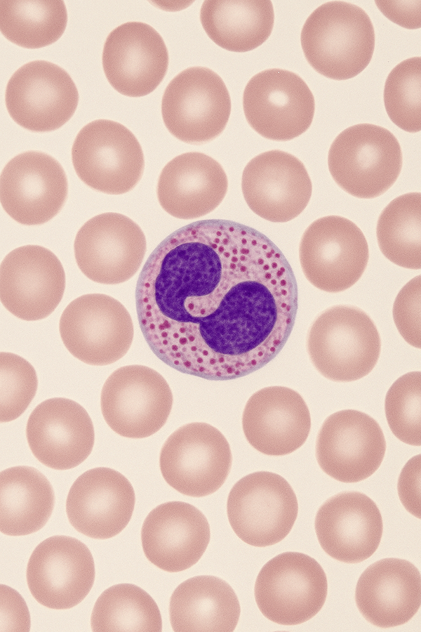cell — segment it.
<instances>
[{
  "mask_svg": "<svg viewBox=\"0 0 421 632\" xmlns=\"http://www.w3.org/2000/svg\"><path fill=\"white\" fill-rule=\"evenodd\" d=\"M321 547L329 556L345 563H359L377 549L383 532L375 503L359 492H342L326 500L314 521Z\"/></svg>",
  "mask_w": 421,
  "mask_h": 632,
  "instance_id": "cell-24",
  "label": "cell"
},
{
  "mask_svg": "<svg viewBox=\"0 0 421 632\" xmlns=\"http://www.w3.org/2000/svg\"><path fill=\"white\" fill-rule=\"evenodd\" d=\"M55 494L47 478L27 466L6 468L0 473V531L25 536L41 529L49 520Z\"/></svg>",
  "mask_w": 421,
  "mask_h": 632,
  "instance_id": "cell-30",
  "label": "cell"
},
{
  "mask_svg": "<svg viewBox=\"0 0 421 632\" xmlns=\"http://www.w3.org/2000/svg\"><path fill=\"white\" fill-rule=\"evenodd\" d=\"M378 9L389 20L409 29L421 26L420 4L419 1H375Z\"/></svg>",
  "mask_w": 421,
  "mask_h": 632,
  "instance_id": "cell-41",
  "label": "cell"
},
{
  "mask_svg": "<svg viewBox=\"0 0 421 632\" xmlns=\"http://www.w3.org/2000/svg\"><path fill=\"white\" fill-rule=\"evenodd\" d=\"M302 272L315 287L338 293L352 287L369 258L367 240L352 220L340 216L316 219L304 232L299 248Z\"/></svg>",
  "mask_w": 421,
  "mask_h": 632,
  "instance_id": "cell-12",
  "label": "cell"
},
{
  "mask_svg": "<svg viewBox=\"0 0 421 632\" xmlns=\"http://www.w3.org/2000/svg\"><path fill=\"white\" fill-rule=\"evenodd\" d=\"M229 522L236 536L255 547L282 541L298 513L296 495L282 476L269 471L250 473L237 481L227 501Z\"/></svg>",
  "mask_w": 421,
  "mask_h": 632,
  "instance_id": "cell-7",
  "label": "cell"
},
{
  "mask_svg": "<svg viewBox=\"0 0 421 632\" xmlns=\"http://www.w3.org/2000/svg\"><path fill=\"white\" fill-rule=\"evenodd\" d=\"M241 190L248 207L274 223H286L306 208L312 193L303 163L290 153L272 150L253 158L245 166Z\"/></svg>",
  "mask_w": 421,
  "mask_h": 632,
  "instance_id": "cell-20",
  "label": "cell"
},
{
  "mask_svg": "<svg viewBox=\"0 0 421 632\" xmlns=\"http://www.w3.org/2000/svg\"><path fill=\"white\" fill-rule=\"evenodd\" d=\"M421 195L409 192L391 201L381 212L376 236L382 254L405 268H421Z\"/></svg>",
  "mask_w": 421,
  "mask_h": 632,
  "instance_id": "cell-34",
  "label": "cell"
},
{
  "mask_svg": "<svg viewBox=\"0 0 421 632\" xmlns=\"http://www.w3.org/2000/svg\"><path fill=\"white\" fill-rule=\"evenodd\" d=\"M65 289L62 265L44 246L18 247L1 263V303L22 320L36 321L49 316L61 301Z\"/></svg>",
  "mask_w": 421,
  "mask_h": 632,
  "instance_id": "cell-19",
  "label": "cell"
},
{
  "mask_svg": "<svg viewBox=\"0 0 421 632\" xmlns=\"http://www.w3.org/2000/svg\"><path fill=\"white\" fill-rule=\"evenodd\" d=\"M421 373L410 371L389 388L385 400L387 421L393 434L413 446L421 445Z\"/></svg>",
  "mask_w": 421,
  "mask_h": 632,
  "instance_id": "cell-36",
  "label": "cell"
},
{
  "mask_svg": "<svg viewBox=\"0 0 421 632\" xmlns=\"http://www.w3.org/2000/svg\"><path fill=\"white\" fill-rule=\"evenodd\" d=\"M243 108L248 123L261 136L287 141L309 128L315 101L298 74L273 68L256 74L248 81L243 94Z\"/></svg>",
  "mask_w": 421,
  "mask_h": 632,
  "instance_id": "cell-13",
  "label": "cell"
},
{
  "mask_svg": "<svg viewBox=\"0 0 421 632\" xmlns=\"http://www.w3.org/2000/svg\"><path fill=\"white\" fill-rule=\"evenodd\" d=\"M173 394L166 379L147 366L121 367L105 381L100 407L105 422L118 435L133 439L147 437L166 423Z\"/></svg>",
  "mask_w": 421,
  "mask_h": 632,
  "instance_id": "cell-11",
  "label": "cell"
},
{
  "mask_svg": "<svg viewBox=\"0 0 421 632\" xmlns=\"http://www.w3.org/2000/svg\"><path fill=\"white\" fill-rule=\"evenodd\" d=\"M0 605L1 632L29 631V612L25 600L17 591L1 584Z\"/></svg>",
  "mask_w": 421,
  "mask_h": 632,
  "instance_id": "cell-39",
  "label": "cell"
},
{
  "mask_svg": "<svg viewBox=\"0 0 421 632\" xmlns=\"http://www.w3.org/2000/svg\"><path fill=\"white\" fill-rule=\"evenodd\" d=\"M200 20L209 38L232 52H247L270 36L274 21L271 1H205Z\"/></svg>",
  "mask_w": 421,
  "mask_h": 632,
  "instance_id": "cell-31",
  "label": "cell"
},
{
  "mask_svg": "<svg viewBox=\"0 0 421 632\" xmlns=\"http://www.w3.org/2000/svg\"><path fill=\"white\" fill-rule=\"evenodd\" d=\"M242 428L247 441L257 451L268 456H284L306 442L311 416L300 393L284 386H269L248 400Z\"/></svg>",
  "mask_w": 421,
  "mask_h": 632,
  "instance_id": "cell-26",
  "label": "cell"
},
{
  "mask_svg": "<svg viewBox=\"0 0 421 632\" xmlns=\"http://www.w3.org/2000/svg\"><path fill=\"white\" fill-rule=\"evenodd\" d=\"M210 539L208 522L194 506L183 501L161 503L147 515L141 529L143 552L147 560L168 572L194 565Z\"/></svg>",
  "mask_w": 421,
  "mask_h": 632,
  "instance_id": "cell-25",
  "label": "cell"
},
{
  "mask_svg": "<svg viewBox=\"0 0 421 632\" xmlns=\"http://www.w3.org/2000/svg\"><path fill=\"white\" fill-rule=\"evenodd\" d=\"M68 194L65 170L53 157L27 151L12 158L0 177V202L16 222L44 224L62 208Z\"/></svg>",
  "mask_w": 421,
  "mask_h": 632,
  "instance_id": "cell-18",
  "label": "cell"
},
{
  "mask_svg": "<svg viewBox=\"0 0 421 632\" xmlns=\"http://www.w3.org/2000/svg\"><path fill=\"white\" fill-rule=\"evenodd\" d=\"M328 166L334 181L348 194L360 199L375 198L386 192L400 175L401 145L384 127L356 124L333 140Z\"/></svg>",
  "mask_w": 421,
  "mask_h": 632,
  "instance_id": "cell-4",
  "label": "cell"
},
{
  "mask_svg": "<svg viewBox=\"0 0 421 632\" xmlns=\"http://www.w3.org/2000/svg\"><path fill=\"white\" fill-rule=\"evenodd\" d=\"M328 593L326 573L313 558L285 552L265 563L255 580L254 593L261 613L281 625L306 622L323 607Z\"/></svg>",
  "mask_w": 421,
  "mask_h": 632,
  "instance_id": "cell-6",
  "label": "cell"
},
{
  "mask_svg": "<svg viewBox=\"0 0 421 632\" xmlns=\"http://www.w3.org/2000/svg\"><path fill=\"white\" fill-rule=\"evenodd\" d=\"M420 275L407 282L397 294L392 309L394 324L403 339L420 349Z\"/></svg>",
  "mask_w": 421,
  "mask_h": 632,
  "instance_id": "cell-38",
  "label": "cell"
},
{
  "mask_svg": "<svg viewBox=\"0 0 421 632\" xmlns=\"http://www.w3.org/2000/svg\"><path fill=\"white\" fill-rule=\"evenodd\" d=\"M228 180L222 166L201 152H186L162 169L156 195L164 211L180 219L197 218L213 211L225 198Z\"/></svg>",
  "mask_w": 421,
  "mask_h": 632,
  "instance_id": "cell-28",
  "label": "cell"
},
{
  "mask_svg": "<svg viewBox=\"0 0 421 632\" xmlns=\"http://www.w3.org/2000/svg\"><path fill=\"white\" fill-rule=\"evenodd\" d=\"M421 58H410L394 67L386 79L384 103L391 121L409 133L421 129Z\"/></svg>",
  "mask_w": 421,
  "mask_h": 632,
  "instance_id": "cell-35",
  "label": "cell"
},
{
  "mask_svg": "<svg viewBox=\"0 0 421 632\" xmlns=\"http://www.w3.org/2000/svg\"><path fill=\"white\" fill-rule=\"evenodd\" d=\"M135 503L133 487L123 475L110 468L97 467L74 482L66 500V513L79 532L107 539L127 526Z\"/></svg>",
  "mask_w": 421,
  "mask_h": 632,
  "instance_id": "cell-23",
  "label": "cell"
},
{
  "mask_svg": "<svg viewBox=\"0 0 421 632\" xmlns=\"http://www.w3.org/2000/svg\"><path fill=\"white\" fill-rule=\"evenodd\" d=\"M26 437L39 462L55 470H68L90 455L95 433L93 421L81 404L68 398L53 397L32 412Z\"/></svg>",
  "mask_w": 421,
  "mask_h": 632,
  "instance_id": "cell-22",
  "label": "cell"
},
{
  "mask_svg": "<svg viewBox=\"0 0 421 632\" xmlns=\"http://www.w3.org/2000/svg\"><path fill=\"white\" fill-rule=\"evenodd\" d=\"M238 598L223 579L200 575L181 583L171 595L170 621L173 631H234L239 619Z\"/></svg>",
  "mask_w": 421,
  "mask_h": 632,
  "instance_id": "cell-29",
  "label": "cell"
},
{
  "mask_svg": "<svg viewBox=\"0 0 421 632\" xmlns=\"http://www.w3.org/2000/svg\"><path fill=\"white\" fill-rule=\"evenodd\" d=\"M78 177L90 187L109 195L131 190L143 174L145 160L134 134L121 124L96 119L85 125L72 147Z\"/></svg>",
  "mask_w": 421,
  "mask_h": 632,
  "instance_id": "cell-5",
  "label": "cell"
},
{
  "mask_svg": "<svg viewBox=\"0 0 421 632\" xmlns=\"http://www.w3.org/2000/svg\"><path fill=\"white\" fill-rule=\"evenodd\" d=\"M420 454L410 458L402 468L397 482L399 499L404 508L420 519Z\"/></svg>",
  "mask_w": 421,
  "mask_h": 632,
  "instance_id": "cell-40",
  "label": "cell"
},
{
  "mask_svg": "<svg viewBox=\"0 0 421 632\" xmlns=\"http://www.w3.org/2000/svg\"><path fill=\"white\" fill-rule=\"evenodd\" d=\"M386 441L378 423L354 409L338 411L323 421L316 437V458L321 470L345 483L362 481L380 466Z\"/></svg>",
  "mask_w": 421,
  "mask_h": 632,
  "instance_id": "cell-16",
  "label": "cell"
},
{
  "mask_svg": "<svg viewBox=\"0 0 421 632\" xmlns=\"http://www.w3.org/2000/svg\"><path fill=\"white\" fill-rule=\"evenodd\" d=\"M78 102V91L69 74L46 60H34L18 69L5 92L11 117L34 132L52 131L63 126L73 116Z\"/></svg>",
  "mask_w": 421,
  "mask_h": 632,
  "instance_id": "cell-15",
  "label": "cell"
},
{
  "mask_svg": "<svg viewBox=\"0 0 421 632\" xmlns=\"http://www.w3.org/2000/svg\"><path fill=\"white\" fill-rule=\"evenodd\" d=\"M93 555L79 539L55 535L39 543L27 562L26 579L34 598L54 610L79 604L95 580Z\"/></svg>",
  "mask_w": 421,
  "mask_h": 632,
  "instance_id": "cell-17",
  "label": "cell"
},
{
  "mask_svg": "<svg viewBox=\"0 0 421 632\" xmlns=\"http://www.w3.org/2000/svg\"><path fill=\"white\" fill-rule=\"evenodd\" d=\"M355 601L371 624L380 628L403 625L420 607V572L406 560L387 558L376 561L361 574Z\"/></svg>",
  "mask_w": 421,
  "mask_h": 632,
  "instance_id": "cell-27",
  "label": "cell"
},
{
  "mask_svg": "<svg viewBox=\"0 0 421 632\" xmlns=\"http://www.w3.org/2000/svg\"><path fill=\"white\" fill-rule=\"evenodd\" d=\"M147 250L143 231L130 218L107 212L87 220L74 243L81 272L100 284H117L131 279L140 268Z\"/></svg>",
  "mask_w": 421,
  "mask_h": 632,
  "instance_id": "cell-14",
  "label": "cell"
},
{
  "mask_svg": "<svg viewBox=\"0 0 421 632\" xmlns=\"http://www.w3.org/2000/svg\"><path fill=\"white\" fill-rule=\"evenodd\" d=\"M67 22L63 1L0 2L1 32L11 42L26 48L51 45L62 35Z\"/></svg>",
  "mask_w": 421,
  "mask_h": 632,
  "instance_id": "cell-32",
  "label": "cell"
},
{
  "mask_svg": "<svg viewBox=\"0 0 421 632\" xmlns=\"http://www.w3.org/2000/svg\"><path fill=\"white\" fill-rule=\"evenodd\" d=\"M232 464L230 446L215 427L203 422L185 424L161 447L159 466L165 481L192 497L208 496L225 483Z\"/></svg>",
  "mask_w": 421,
  "mask_h": 632,
  "instance_id": "cell-8",
  "label": "cell"
},
{
  "mask_svg": "<svg viewBox=\"0 0 421 632\" xmlns=\"http://www.w3.org/2000/svg\"><path fill=\"white\" fill-rule=\"evenodd\" d=\"M303 53L320 74L347 80L370 63L375 48L370 18L361 7L345 1H329L307 18L300 34Z\"/></svg>",
  "mask_w": 421,
  "mask_h": 632,
  "instance_id": "cell-2",
  "label": "cell"
},
{
  "mask_svg": "<svg viewBox=\"0 0 421 632\" xmlns=\"http://www.w3.org/2000/svg\"><path fill=\"white\" fill-rule=\"evenodd\" d=\"M231 98L222 79L204 67H192L168 84L161 114L168 131L178 140L201 144L218 137L231 113Z\"/></svg>",
  "mask_w": 421,
  "mask_h": 632,
  "instance_id": "cell-9",
  "label": "cell"
},
{
  "mask_svg": "<svg viewBox=\"0 0 421 632\" xmlns=\"http://www.w3.org/2000/svg\"><path fill=\"white\" fill-rule=\"evenodd\" d=\"M102 61L111 86L122 95L136 98L152 93L160 84L169 58L164 41L154 28L128 22L107 36Z\"/></svg>",
  "mask_w": 421,
  "mask_h": 632,
  "instance_id": "cell-21",
  "label": "cell"
},
{
  "mask_svg": "<svg viewBox=\"0 0 421 632\" xmlns=\"http://www.w3.org/2000/svg\"><path fill=\"white\" fill-rule=\"evenodd\" d=\"M315 369L335 382H350L368 375L380 357L381 341L373 320L361 309L332 306L314 321L307 337Z\"/></svg>",
  "mask_w": 421,
  "mask_h": 632,
  "instance_id": "cell-3",
  "label": "cell"
},
{
  "mask_svg": "<svg viewBox=\"0 0 421 632\" xmlns=\"http://www.w3.org/2000/svg\"><path fill=\"white\" fill-rule=\"evenodd\" d=\"M95 632L162 630L160 610L145 591L132 584L114 585L97 599L91 617Z\"/></svg>",
  "mask_w": 421,
  "mask_h": 632,
  "instance_id": "cell-33",
  "label": "cell"
},
{
  "mask_svg": "<svg viewBox=\"0 0 421 632\" xmlns=\"http://www.w3.org/2000/svg\"><path fill=\"white\" fill-rule=\"evenodd\" d=\"M135 304L159 359L182 373L226 381L279 353L295 324L298 285L265 235L234 221L204 220L154 249L140 273Z\"/></svg>",
  "mask_w": 421,
  "mask_h": 632,
  "instance_id": "cell-1",
  "label": "cell"
},
{
  "mask_svg": "<svg viewBox=\"0 0 421 632\" xmlns=\"http://www.w3.org/2000/svg\"><path fill=\"white\" fill-rule=\"evenodd\" d=\"M38 378L33 366L12 353H0V421L18 418L35 396Z\"/></svg>",
  "mask_w": 421,
  "mask_h": 632,
  "instance_id": "cell-37",
  "label": "cell"
},
{
  "mask_svg": "<svg viewBox=\"0 0 421 632\" xmlns=\"http://www.w3.org/2000/svg\"><path fill=\"white\" fill-rule=\"evenodd\" d=\"M59 331L67 350L93 366L108 365L123 357L134 334L125 306L103 294H84L70 302L61 315Z\"/></svg>",
  "mask_w": 421,
  "mask_h": 632,
  "instance_id": "cell-10",
  "label": "cell"
}]
</instances>
